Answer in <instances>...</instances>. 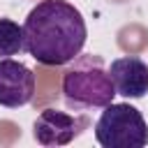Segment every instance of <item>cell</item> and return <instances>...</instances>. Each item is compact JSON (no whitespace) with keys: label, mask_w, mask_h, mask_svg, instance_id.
<instances>
[{"label":"cell","mask_w":148,"mask_h":148,"mask_svg":"<svg viewBox=\"0 0 148 148\" xmlns=\"http://www.w3.org/2000/svg\"><path fill=\"white\" fill-rule=\"evenodd\" d=\"M86 37V21L67 0H42L23 21L25 51L46 67H60L81 56Z\"/></svg>","instance_id":"cell-1"},{"label":"cell","mask_w":148,"mask_h":148,"mask_svg":"<svg viewBox=\"0 0 148 148\" xmlns=\"http://www.w3.org/2000/svg\"><path fill=\"white\" fill-rule=\"evenodd\" d=\"M88 116H72L58 109H44L32 125V136L44 148H58L72 143L83 130H88Z\"/></svg>","instance_id":"cell-4"},{"label":"cell","mask_w":148,"mask_h":148,"mask_svg":"<svg viewBox=\"0 0 148 148\" xmlns=\"http://www.w3.org/2000/svg\"><path fill=\"white\" fill-rule=\"evenodd\" d=\"M116 86L109 69H104L97 56H76L74 65L62 74V97L67 109H104L113 102Z\"/></svg>","instance_id":"cell-2"},{"label":"cell","mask_w":148,"mask_h":148,"mask_svg":"<svg viewBox=\"0 0 148 148\" xmlns=\"http://www.w3.org/2000/svg\"><path fill=\"white\" fill-rule=\"evenodd\" d=\"M35 97V74L12 58H0V106L18 109Z\"/></svg>","instance_id":"cell-5"},{"label":"cell","mask_w":148,"mask_h":148,"mask_svg":"<svg viewBox=\"0 0 148 148\" xmlns=\"http://www.w3.org/2000/svg\"><path fill=\"white\" fill-rule=\"evenodd\" d=\"M23 49H25L23 25H18L12 18H0V58L16 56Z\"/></svg>","instance_id":"cell-7"},{"label":"cell","mask_w":148,"mask_h":148,"mask_svg":"<svg viewBox=\"0 0 148 148\" xmlns=\"http://www.w3.org/2000/svg\"><path fill=\"white\" fill-rule=\"evenodd\" d=\"M116 92L130 99H141L148 92V65L136 56H123L109 65Z\"/></svg>","instance_id":"cell-6"},{"label":"cell","mask_w":148,"mask_h":148,"mask_svg":"<svg viewBox=\"0 0 148 148\" xmlns=\"http://www.w3.org/2000/svg\"><path fill=\"white\" fill-rule=\"evenodd\" d=\"M95 139L104 148H143L148 143V125L136 106L111 102L95 123Z\"/></svg>","instance_id":"cell-3"}]
</instances>
